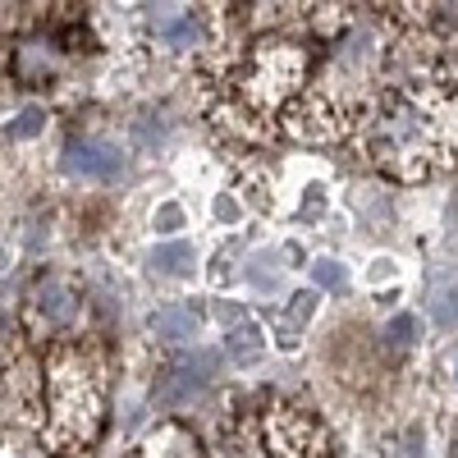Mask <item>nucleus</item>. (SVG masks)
<instances>
[{"mask_svg":"<svg viewBox=\"0 0 458 458\" xmlns=\"http://www.w3.org/2000/svg\"><path fill=\"white\" fill-rule=\"evenodd\" d=\"M211 367H216V358L211 353H198V358H183V362H174L170 367V376L157 386V399L165 403V408H179L188 394H198L207 380H211Z\"/></svg>","mask_w":458,"mask_h":458,"instance_id":"7ed1b4c3","label":"nucleus"},{"mask_svg":"<svg viewBox=\"0 0 458 458\" xmlns=\"http://www.w3.org/2000/svg\"><path fill=\"white\" fill-rule=\"evenodd\" d=\"M151 335L174 339V344L193 339V335H198V312H193V308H165V312L151 317Z\"/></svg>","mask_w":458,"mask_h":458,"instance_id":"39448f33","label":"nucleus"},{"mask_svg":"<svg viewBox=\"0 0 458 458\" xmlns=\"http://www.w3.org/2000/svg\"><path fill=\"white\" fill-rule=\"evenodd\" d=\"M261 349H266V339L257 335V326H243L229 335V362H239V367H252L261 358Z\"/></svg>","mask_w":458,"mask_h":458,"instance_id":"0eeeda50","label":"nucleus"},{"mask_svg":"<svg viewBox=\"0 0 458 458\" xmlns=\"http://www.w3.org/2000/svg\"><path fill=\"white\" fill-rule=\"evenodd\" d=\"M151 266H157L161 276H188L193 271V248L188 243H161L151 252Z\"/></svg>","mask_w":458,"mask_h":458,"instance_id":"423d86ee","label":"nucleus"},{"mask_svg":"<svg viewBox=\"0 0 458 458\" xmlns=\"http://www.w3.org/2000/svg\"><path fill=\"white\" fill-rule=\"evenodd\" d=\"M64 170L79 174V179H114V174H120V157H114L110 147L92 142V138H69Z\"/></svg>","mask_w":458,"mask_h":458,"instance_id":"20e7f679","label":"nucleus"},{"mask_svg":"<svg viewBox=\"0 0 458 458\" xmlns=\"http://www.w3.org/2000/svg\"><path fill=\"white\" fill-rule=\"evenodd\" d=\"M312 312H317V293H298V298H293V308H289L293 321H308Z\"/></svg>","mask_w":458,"mask_h":458,"instance_id":"9b49d317","label":"nucleus"},{"mask_svg":"<svg viewBox=\"0 0 458 458\" xmlns=\"http://www.w3.org/2000/svg\"><path fill=\"white\" fill-rule=\"evenodd\" d=\"M42 120H47L42 110H23L19 120H14V129H10V133H19V138H32L37 129H42Z\"/></svg>","mask_w":458,"mask_h":458,"instance_id":"9d476101","label":"nucleus"},{"mask_svg":"<svg viewBox=\"0 0 458 458\" xmlns=\"http://www.w3.org/2000/svg\"><path fill=\"white\" fill-rule=\"evenodd\" d=\"M28 353H32V371H37L32 436L55 458L88 454L101 436V412H106V349H101V339L92 330H73L55 344H28Z\"/></svg>","mask_w":458,"mask_h":458,"instance_id":"f257e3e1","label":"nucleus"},{"mask_svg":"<svg viewBox=\"0 0 458 458\" xmlns=\"http://www.w3.org/2000/svg\"><path fill=\"white\" fill-rule=\"evenodd\" d=\"M312 280H317L321 289H344V266H339V261H317V266H312Z\"/></svg>","mask_w":458,"mask_h":458,"instance_id":"1a4fd4ad","label":"nucleus"},{"mask_svg":"<svg viewBox=\"0 0 458 458\" xmlns=\"http://www.w3.org/2000/svg\"><path fill=\"white\" fill-rule=\"evenodd\" d=\"M386 335H390V344L408 349V344H417V335H422V321L403 312V317H394V321H390V330H386Z\"/></svg>","mask_w":458,"mask_h":458,"instance_id":"6e6552de","label":"nucleus"},{"mask_svg":"<svg viewBox=\"0 0 458 458\" xmlns=\"http://www.w3.org/2000/svg\"><path fill=\"white\" fill-rule=\"evenodd\" d=\"M151 225H157V229H165V234H170V229H179V225H183V211H179V207H161Z\"/></svg>","mask_w":458,"mask_h":458,"instance_id":"f8f14e48","label":"nucleus"},{"mask_svg":"<svg viewBox=\"0 0 458 458\" xmlns=\"http://www.w3.org/2000/svg\"><path fill=\"white\" fill-rule=\"evenodd\" d=\"M73 330H83L79 289L60 276H42L23 298V339L28 344H55Z\"/></svg>","mask_w":458,"mask_h":458,"instance_id":"f03ea898","label":"nucleus"}]
</instances>
